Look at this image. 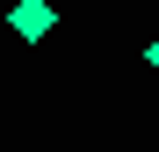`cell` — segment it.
<instances>
[{"label":"cell","mask_w":159,"mask_h":152,"mask_svg":"<svg viewBox=\"0 0 159 152\" xmlns=\"http://www.w3.org/2000/svg\"><path fill=\"white\" fill-rule=\"evenodd\" d=\"M145 65H152V72H159V36H152V44H145Z\"/></svg>","instance_id":"7a4b0ae2"},{"label":"cell","mask_w":159,"mask_h":152,"mask_svg":"<svg viewBox=\"0 0 159 152\" xmlns=\"http://www.w3.org/2000/svg\"><path fill=\"white\" fill-rule=\"evenodd\" d=\"M7 29L22 44H43L51 29H58V7H51V0H15V7H7Z\"/></svg>","instance_id":"6da1fadb"}]
</instances>
